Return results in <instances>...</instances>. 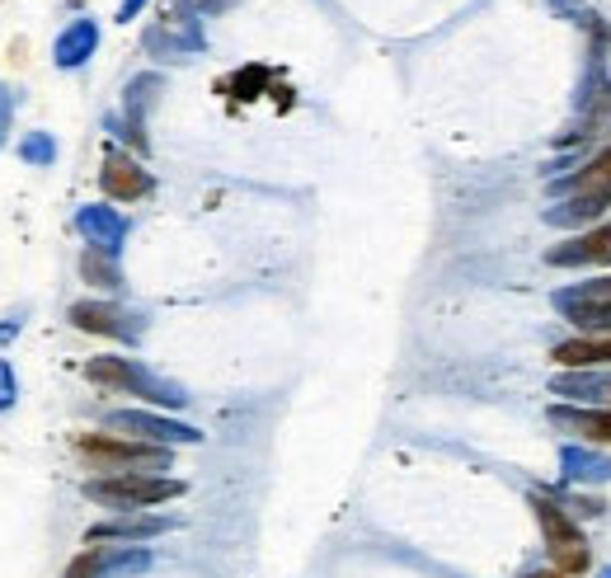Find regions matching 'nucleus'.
Masks as SVG:
<instances>
[{
	"label": "nucleus",
	"instance_id": "4be33fe9",
	"mask_svg": "<svg viewBox=\"0 0 611 578\" xmlns=\"http://www.w3.org/2000/svg\"><path fill=\"white\" fill-rule=\"evenodd\" d=\"M103 559H109V550H85L72 569H66V578H99L103 574Z\"/></svg>",
	"mask_w": 611,
	"mask_h": 578
},
{
	"label": "nucleus",
	"instance_id": "39448f33",
	"mask_svg": "<svg viewBox=\"0 0 611 578\" xmlns=\"http://www.w3.org/2000/svg\"><path fill=\"white\" fill-rule=\"evenodd\" d=\"M550 306L579 335H611V277H583V283L555 287Z\"/></svg>",
	"mask_w": 611,
	"mask_h": 578
},
{
	"label": "nucleus",
	"instance_id": "0eeeda50",
	"mask_svg": "<svg viewBox=\"0 0 611 578\" xmlns=\"http://www.w3.org/2000/svg\"><path fill=\"white\" fill-rule=\"evenodd\" d=\"M203 47H207V39H203V14H194L188 6H179L165 24H155L146 33V52H151V57H161V62H188Z\"/></svg>",
	"mask_w": 611,
	"mask_h": 578
},
{
	"label": "nucleus",
	"instance_id": "f03ea898",
	"mask_svg": "<svg viewBox=\"0 0 611 578\" xmlns=\"http://www.w3.org/2000/svg\"><path fill=\"white\" fill-rule=\"evenodd\" d=\"M76 451L90 466L99 470H146V476H161L170 466V447H155V443H137V437H118V433H80L76 437Z\"/></svg>",
	"mask_w": 611,
	"mask_h": 578
},
{
	"label": "nucleus",
	"instance_id": "bb28decb",
	"mask_svg": "<svg viewBox=\"0 0 611 578\" xmlns=\"http://www.w3.org/2000/svg\"><path fill=\"white\" fill-rule=\"evenodd\" d=\"M236 6H240V0H198V14H226Z\"/></svg>",
	"mask_w": 611,
	"mask_h": 578
},
{
	"label": "nucleus",
	"instance_id": "aec40b11",
	"mask_svg": "<svg viewBox=\"0 0 611 578\" xmlns=\"http://www.w3.org/2000/svg\"><path fill=\"white\" fill-rule=\"evenodd\" d=\"M80 273H85V283L99 287V292H118L122 287V273L113 264V254L90 250V244H85V254H80Z\"/></svg>",
	"mask_w": 611,
	"mask_h": 578
},
{
	"label": "nucleus",
	"instance_id": "dca6fc26",
	"mask_svg": "<svg viewBox=\"0 0 611 578\" xmlns=\"http://www.w3.org/2000/svg\"><path fill=\"white\" fill-rule=\"evenodd\" d=\"M174 527H179L174 517H113V522H99V527L85 532V541H90V546H103V541H151Z\"/></svg>",
	"mask_w": 611,
	"mask_h": 578
},
{
	"label": "nucleus",
	"instance_id": "a211bd4d",
	"mask_svg": "<svg viewBox=\"0 0 611 578\" xmlns=\"http://www.w3.org/2000/svg\"><path fill=\"white\" fill-rule=\"evenodd\" d=\"M560 367H611V335H574L550 348Z\"/></svg>",
	"mask_w": 611,
	"mask_h": 578
},
{
	"label": "nucleus",
	"instance_id": "f8f14e48",
	"mask_svg": "<svg viewBox=\"0 0 611 578\" xmlns=\"http://www.w3.org/2000/svg\"><path fill=\"white\" fill-rule=\"evenodd\" d=\"M99 184H103V193H109L113 203H137V198H146V193H151V174L137 165L132 155L109 151V161H103V170H99Z\"/></svg>",
	"mask_w": 611,
	"mask_h": 578
},
{
	"label": "nucleus",
	"instance_id": "f257e3e1",
	"mask_svg": "<svg viewBox=\"0 0 611 578\" xmlns=\"http://www.w3.org/2000/svg\"><path fill=\"white\" fill-rule=\"evenodd\" d=\"M179 494H184V480L146 476V470H122V476H103V480L85 484V499L103 503V508H118V513H142V508L170 503Z\"/></svg>",
	"mask_w": 611,
	"mask_h": 578
},
{
	"label": "nucleus",
	"instance_id": "4468645a",
	"mask_svg": "<svg viewBox=\"0 0 611 578\" xmlns=\"http://www.w3.org/2000/svg\"><path fill=\"white\" fill-rule=\"evenodd\" d=\"M99 52V24L95 20H76L57 33V43H52V62L62 66V72H76Z\"/></svg>",
	"mask_w": 611,
	"mask_h": 578
},
{
	"label": "nucleus",
	"instance_id": "b1692460",
	"mask_svg": "<svg viewBox=\"0 0 611 578\" xmlns=\"http://www.w3.org/2000/svg\"><path fill=\"white\" fill-rule=\"evenodd\" d=\"M264 80H269L264 66H250V72H240V76H236V95L250 99V95H259V85H264Z\"/></svg>",
	"mask_w": 611,
	"mask_h": 578
},
{
	"label": "nucleus",
	"instance_id": "7ed1b4c3",
	"mask_svg": "<svg viewBox=\"0 0 611 578\" xmlns=\"http://www.w3.org/2000/svg\"><path fill=\"white\" fill-rule=\"evenodd\" d=\"M85 377H90L95 385H103V391H128V395H142V400H151V405H165V410L188 405V395L179 391V385L161 381L132 358H95V362H85Z\"/></svg>",
	"mask_w": 611,
	"mask_h": 578
},
{
	"label": "nucleus",
	"instance_id": "9d476101",
	"mask_svg": "<svg viewBox=\"0 0 611 578\" xmlns=\"http://www.w3.org/2000/svg\"><path fill=\"white\" fill-rule=\"evenodd\" d=\"M72 325L85 329V335H103V339H122V343H132L137 335H142V320L128 315L122 306H113V302H76Z\"/></svg>",
	"mask_w": 611,
	"mask_h": 578
},
{
	"label": "nucleus",
	"instance_id": "f3484780",
	"mask_svg": "<svg viewBox=\"0 0 611 578\" xmlns=\"http://www.w3.org/2000/svg\"><path fill=\"white\" fill-rule=\"evenodd\" d=\"M560 188L569 193V198H588V203H598L611 212V146L592 155V161L574 174V179H565Z\"/></svg>",
	"mask_w": 611,
	"mask_h": 578
},
{
	"label": "nucleus",
	"instance_id": "9b49d317",
	"mask_svg": "<svg viewBox=\"0 0 611 578\" xmlns=\"http://www.w3.org/2000/svg\"><path fill=\"white\" fill-rule=\"evenodd\" d=\"M76 231H80V240L90 244V250H103V254L118 259L122 240H128V217H122L118 207H109V203H90V207H80V212H76Z\"/></svg>",
	"mask_w": 611,
	"mask_h": 578
},
{
	"label": "nucleus",
	"instance_id": "cd10ccee",
	"mask_svg": "<svg viewBox=\"0 0 611 578\" xmlns=\"http://www.w3.org/2000/svg\"><path fill=\"white\" fill-rule=\"evenodd\" d=\"M527 578H569V574H560V569H536V574H527Z\"/></svg>",
	"mask_w": 611,
	"mask_h": 578
},
{
	"label": "nucleus",
	"instance_id": "a878e982",
	"mask_svg": "<svg viewBox=\"0 0 611 578\" xmlns=\"http://www.w3.org/2000/svg\"><path fill=\"white\" fill-rule=\"evenodd\" d=\"M146 6H151V0H122V6H118V24H132Z\"/></svg>",
	"mask_w": 611,
	"mask_h": 578
},
{
	"label": "nucleus",
	"instance_id": "5701e85b",
	"mask_svg": "<svg viewBox=\"0 0 611 578\" xmlns=\"http://www.w3.org/2000/svg\"><path fill=\"white\" fill-rule=\"evenodd\" d=\"M14 400H20V381H14V367L0 358V414H6Z\"/></svg>",
	"mask_w": 611,
	"mask_h": 578
},
{
	"label": "nucleus",
	"instance_id": "ddd939ff",
	"mask_svg": "<svg viewBox=\"0 0 611 578\" xmlns=\"http://www.w3.org/2000/svg\"><path fill=\"white\" fill-rule=\"evenodd\" d=\"M550 428L560 433H574L579 443L598 447V443H611V410H583V405H550Z\"/></svg>",
	"mask_w": 611,
	"mask_h": 578
},
{
	"label": "nucleus",
	"instance_id": "6ab92c4d",
	"mask_svg": "<svg viewBox=\"0 0 611 578\" xmlns=\"http://www.w3.org/2000/svg\"><path fill=\"white\" fill-rule=\"evenodd\" d=\"M161 90H165L161 76H137V80L128 85V95H122V109H128V122H132L137 132H142V118H146L151 103L161 99Z\"/></svg>",
	"mask_w": 611,
	"mask_h": 578
},
{
	"label": "nucleus",
	"instance_id": "412c9836",
	"mask_svg": "<svg viewBox=\"0 0 611 578\" xmlns=\"http://www.w3.org/2000/svg\"><path fill=\"white\" fill-rule=\"evenodd\" d=\"M20 161L33 165V170L52 165V161H57V142H52L47 132H29V137H20Z\"/></svg>",
	"mask_w": 611,
	"mask_h": 578
},
{
	"label": "nucleus",
	"instance_id": "20e7f679",
	"mask_svg": "<svg viewBox=\"0 0 611 578\" xmlns=\"http://www.w3.org/2000/svg\"><path fill=\"white\" fill-rule=\"evenodd\" d=\"M532 513L541 517V532H546V550H550V569L560 574H588L592 565V550H588V536L583 527L565 513L560 499H546V494H532Z\"/></svg>",
	"mask_w": 611,
	"mask_h": 578
},
{
	"label": "nucleus",
	"instance_id": "6e6552de",
	"mask_svg": "<svg viewBox=\"0 0 611 578\" xmlns=\"http://www.w3.org/2000/svg\"><path fill=\"white\" fill-rule=\"evenodd\" d=\"M550 391L565 405H583V410H611V367H560L550 377Z\"/></svg>",
	"mask_w": 611,
	"mask_h": 578
},
{
	"label": "nucleus",
	"instance_id": "423d86ee",
	"mask_svg": "<svg viewBox=\"0 0 611 578\" xmlns=\"http://www.w3.org/2000/svg\"><path fill=\"white\" fill-rule=\"evenodd\" d=\"M103 428L118 437H137V443H155V447L203 443V428L179 424V418H170V414H151V410H113V414H103Z\"/></svg>",
	"mask_w": 611,
	"mask_h": 578
},
{
	"label": "nucleus",
	"instance_id": "1a4fd4ad",
	"mask_svg": "<svg viewBox=\"0 0 611 578\" xmlns=\"http://www.w3.org/2000/svg\"><path fill=\"white\" fill-rule=\"evenodd\" d=\"M546 264L555 269H611V226H588L574 240L546 250Z\"/></svg>",
	"mask_w": 611,
	"mask_h": 578
},
{
	"label": "nucleus",
	"instance_id": "393cba45",
	"mask_svg": "<svg viewBox=\"0 0 611 578\" xmlns=\"http://www.w3.org/2000/svg\"><path fill=\"white\" fill-rule=\"evenodd\" d=\"M10 118H14V95L0 85V146H6V132H10Z\"/></svg>",
	"mask_w": 611,
	"mask_h": 578
},
{
	"label": "nucleus",
	"instance_id": "2eb2a0df",
	"mask_svg": "<svg viewBox=\"0 0 611 578\" xmlns=\"http://www.w3.org/2000/svg\"><path fill=\"white\" fill-rule=\"evenodd\" d=\"M560 476L569 484H611V457L592 451L588 443H565L560 447Z\"/></svg>",
	"mask_w": 611,
	"mask_h": 578
},
{
	"label": "nucleus",
	"instance_id": "c85d7f7f",
	"mask_svg": "<svg viewBox=\"0 0 611 578\" xmlns=\"http://www.w3.org/2000/svg\"><path fill=\"white\" fill-rule=\"evenodd\" d=\"M598 578H611V565H602V569H598Z\"/></svg>",
	"mask_w": 611,
	"mask_h": 578
}]
</instances>
